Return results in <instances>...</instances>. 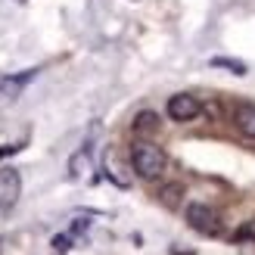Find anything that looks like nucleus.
Wrapping results in <instances>:
<instances>
[{"label": "nucleus", "instance_id": "obj_5", "mask_svg": "<svg viewBox=\"0 0 255 255\" xmlns=\"http://www.w3.org/2000/svg\"><path fill=\"white\" fill-rule=\"evenodd\" d=\"M234 125H237V131L243 134V137L255 140V106H252V103L237 106V112H234Z\"/></svg>", "mask_w": 255, "mask_h": 255}, {"label": "nucleus", "instance_id": "obj_7", "mask_svg": "<svg viewBox=\"0 0 255 255\" xmlns=\"http://www.w3.org/2000/svg\"><path fill=\"white\" fill-rule=\"evenodd\" d=\"M159 128V119L152 116V112H140V116L134 119V131L137 134H152Z\"/></svg>", "mask_w": 255, "mask_h": 255}, {"label": "nucleus", "instance_id": "obj_11", "mask_svg": "<svg viewBox=\"0 0 255 255\" xmlns=\"http://www.w3.org/2000/svg\"><path fill=\"white\" fill-rule=\"evenodd\" d=\"M237 240H255V221H249L246 227H240V231H237Z\"/></svg>", "mask_w": 255, "mask_h": 255}, {"label": "nucleus", "instance_id": "obj_6", "mask_svg": "<svg viewBox=\"0 0 255 255\" xmlns=\"http://www.w3.org/2000/svg\"><path fill=\"white\" fill-rule=\"evenodd\" d=\"M31 78H34V69H28L25 75H19V78H3V81H0V103H6V100H16V94H19Z\"/></svg>", "mask_w": 255, "mask_h": 255}, {"label": "nucleus", "instance_id": "obj_2", "mask_svg": "<svg viewBox=\"0 0 255 255\" xmlns=\"http://www.w3.org/2000/svg\"><path fill=\"white\" fill-rule=\"evenodd\" d=\"M187 221H190V227H193V231L209 234V237L221 231L218 215H215L209 206H202V202H190V206H187Z\"/></svg>", "mask_w": 255, "mask_h": 255}, {"label": "nucleus", "instance_id": "obj_3", "mask_svg": "<svg viewBox=\"0 0 255 255\" xmlns=\"http://www.w3.org/2000/svg\"><path fill=\"white\" fill-rule=\"evenodd\" d=\"M202 112V106H199V100L193 97V94H174L171 100H168V119L171 122H193L196 116Z\"/></svg>", "mask_w": 255, "mask_h": 255}, {"label": "nucleus", "instance_id": "obj_8", "mask_svg": "<svg viewBox=\"0 0 255 255\" xmlns=\"http://www.w3.org/2000/svg\"><path fill=\"white\" fill-rule=\"evenodd\" d=\"M212 66H215V69H227L231 75H246V66H243V62L227 59V56H215V59H212Z\"/></svg>", "mask_w": 255, "mask_h": 255}, {"label": "nucleus", "instance_id": "obj_9", "mask_svg": "<svg viewBox=\"0 0 255 255\" xmlns=\"http://www.w3.org/2000/svg\"><path fill=\"white\" fill-rule=\"evenodd\" d=\"M53 249H56V255H66V252L72 249V234H59V237H53Z\"/></svg>", "mask_w": 255, "mask_h": 255}, {"label": "nucleus", "instance_id": "obj_12", "mask_svg": "<svg viewBox=\"0 0 255 255\" xmlns=\"http://www.w3.org/2000/svg\"><path fill=\"white\" fill-rule=\"evenodd\" d=\"M0 249H3V240H0Z\"/></svg>", "mask_w": 255, "mask_h": 255}, {"label": "nucleus", "instance_id": "obj_10", "mask_svg": "<svg viewBox=\"0 0 255 255\" xmlns=\"http://www.w3.org/2000/svg\"><path fill=\"white\" fill-rule=\"evenodd\" d=\"M177 193H181V187H168V190H162V202H168V206H174V202H177Z\"/></svg>", "mask_w": 255, "mask_h": 255}, {"label": "nucleus", "instance_id": "obj_1", "mask_svg": "<svg viewBox=\"0 0 255 255\" xmlns=\"http://www.w3.org/2000/svg\"><path fill=\"white\" fill-rule=\"evenodd\" d=\"M131 165L143 181H156L165 171V152L156 143H149V140H137L131 146Z\"/></svg>", "mask_w": 255, "mask_h": 255}, {"label": "nucleus", "instance_id": "obj_4", "mask_svg": "<svg viewBox=\"0 0 255 255\" xmlns=\"http://www.w3.org/2000/svg\"><path fill=\"white\" fill-rule=\"evenodd\" d=\"M22 193V177L16 168H0V212H6L16 206V199Z\"/></svg>", "mask_w": 255, "mask_h": 255}]
</instances>
